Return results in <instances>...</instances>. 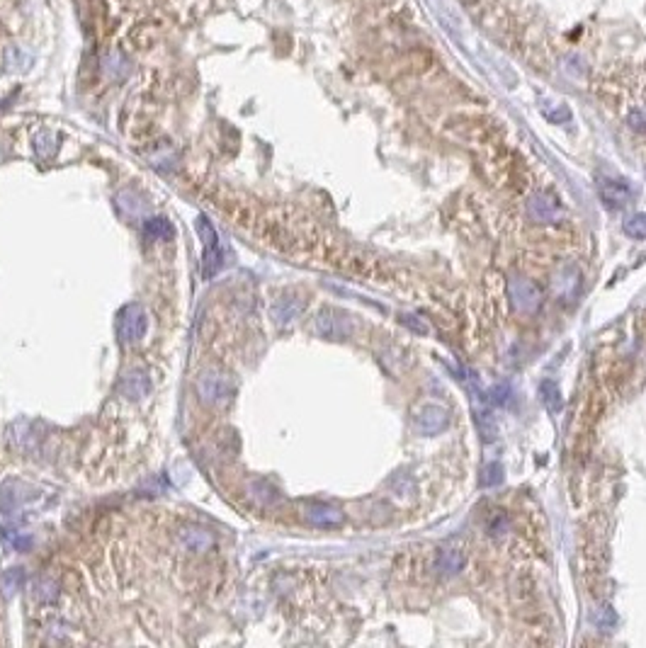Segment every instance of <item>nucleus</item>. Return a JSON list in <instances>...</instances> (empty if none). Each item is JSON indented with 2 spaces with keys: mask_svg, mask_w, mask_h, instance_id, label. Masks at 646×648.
I'll list each match as a JSON object with an SVG mask.
<instances>
[{
  "mask_svg": "<svg viewBox=\"0 0 646 648\" xmlns=\"http://www.w3.org/2000/svg\"><path fill=\"white\" fill-rule=\"evenodd\" d=\"M149 330V314L141 303H127L117 314V335L122 342L141 340Z\"/></svg>",
  "mask_w": 646,
  "mask_h": 648,
  "instance_id": "obj_1",
  "label": "nucleus"
},
{
  "mask_svg": "<svg viewBox=\"0 0 646 648\" xmlns=\"http://www.w3.org/2000/svg\"><path fill=\"white\" fill-rule=\"evenodd\" d=\"M197 391L202 396V401H207L212 406H224L231 399V384L224 377H219V374H204L197 384Z\"/></svg>",
  "mask_w": 646,
  "mask_h": 648,
  "instance_id": "obj_2",
  "label": "nucleus"
},
{
  "mask_svg": "<svg viewBox=\"0 0 646 648\" xmlns=\"http://www.w3.org/2000/svg\"><path fill=\"white\" fill-rule=\"evenodd\" d=\"M447 410L443 406H425L416 420V427L421 435H438L447 427Z\"/></svg>",
  "mask_w": 646,
  "mask_h": 648,
  "instance_id": "obj_3",
  "label": "nucleus"
},
{
  "mask_svg": "<svg viewBox=\"0 0 646 648\" xmlns=\"http://www.w3.org/2000/svg\"><path fill=\"white\" fill-rule=\"evenodd\" d=\"M600 197L605 199V204L612 209H620L630 202V187L625 185L622 180H603L600 182Z\"/></svg>",
  "mask_w": 646,
  "mask_h": 648,
  "instance_id": "obj_4",
  "label": "nucleus"
},
{
  "mask_svg": "<svg viewBox=\"0 0 646 648\" xmlns=\"http://www.w3.org/2000/svg\"><path fill=\"white\" fill-rule=\"evenodd\" d=\"M119 391L132 401H139L144 396H149L151 391V382L144 372H129L122 377V384H119Z\"/></svg>",
  "mask_w": 646,
  "mask_h": 648,
  "instance_id": "obj_5",
  "label": "nucleus"
},
{
  "mask_svg": "<svg viewBox=\"0 0 646 648\" xmlns=\"http://www.w3.org/2000/svg\"><path fill=\"white\" fill-rule=\"evenodd\" d=\"M306 517H309V522L316 527H336L343 522V512L338 510V508H333V505H323V503H316L311 505V508H306Z\"/></svg>",
  "mask_w": 646,
  "mask_h": 648,
  "instance_id": "obj_6",
  "label": "nucleus"
},
{
  "mask_svg": "<svg viewBox=\"0 0 646 648\" xmlns=\"http://www.w3.org/2000/svg\"><path fill=\"white\" fill-rule=\"evenodd\" d=\"M464 563H467V556L462 551H457V549H445L438 556V571L443 575H454L464 569Z\"/></svg>",
  "mask_w": 646,
  "mask_h": 648,
  "instance_id": "obj_7",
  "label": "nucleus"
},
{
  "mask_svg": "<svg viewBox=\"0 0 646 648\" xmlns=\"http://www.w3.org/2000/svg\"><path fill=\"white\" fill-rule=\"evenodd\" d=\"M144 234L146 238H153V240H171L173 236H175V229H173V223L168 221V219L153 216L144 223Z\"/></svg>",
  "mask_w": 646,
  "mask_h": 648,
  "instance_id": "obj_8",
  "label": "nucleus"
},
{
  "mask_svg": "<svg viewBox=\"0 0 646 648\" xmlns=\"http://www.w3.org/2000/svg\"><path fill=\"white\" fill-rule=\"evenodd\" d=\"M338 323H340V319H336L333 311H323V314L316 319V330H319L323 338H338V335L345 333V330L338 328Z\"/></svg>",
  "mask_w": 646,
  "mask_h": 648,
  "instance_id": "obj_9",
  "label": "nucleus"
},
{
  "mask_svg": "<svg viewBox=\"0 0 646 648\" xmlns=\"http://www.w3.org/2000/svg\"><path fill=\"white\" fill-rule=\"evenodd\" d=\"M530 214H532L537 221H549V219L554 216V202L545 195L532 197V202H530Z\"/></svg>",
  "mask_w": 646,
  "mask_h": 648,
  "instance_id": "obj_10",
  "label": "nucleus"
},
{
  "mask_svg": "<svg viewBox=\"0 0 646 648\" xmlns=\"http://www.w3.org/2000/svg\"><path fill=\"white\" fill-rule=\"evenodd\" d=\"M29 64H32V59H29L22 49L12 47L5 51V68L10 71V73H22V71L29 68Z\"/></svg>",
  "mask_w": 646,
  "mask_h": 648,
  "instance_id": "obj_11",
  "label": "nucleus"
},
{
  "mask_svg": "<svg viewBox=\"0 0 646 648\" xmlns=\"http://www.w3.org/2000/svg\"><path fill=\"white\" fill-rule=\"evenodd\" d=\"M182 542L192 549V551H204V549L212 547V537L202 529H185L182 532Z\"/></svg>",
  "mask_w": 646,
  "mask_h": 648,
  "instance_id": "obj_12",
  "label": "nucleus"
},
{
  "mask_svg": "<svg viewBox=\"0 0 646 648\" xmlns=\"http://www.w3.org/2000/svg\"><path fill=\"white\" fill-rule=\"evenodd\" d=\"M540 393H542V403H545V408L549 410V413H559L561 396H559V388H556V384L554 382H545L540 386Z\"/></svg>",
  "mask_w": 646,
  "mask_h": 648,
  "instance_id": "obj_13",
  "label": "nucleus"
},
{
  "mask_svg": "<svg viewBox=\"0 0 646 648\" xmlns=\"http://www.w3.org/2000/svg\"><path fill=\"white\" fill-rule=\"evenodd\" d=\"M625 234L630 236V238H646V214H634L632 219H627L625 221Z\"/></svg>",
  "mask_w": 646,
  "mask_h": 648,
  "instance_id": "obj_14",
  "label": "nucleus"
},
{
  "mask_svg": "<svg viewBox=\"0 0 646 648\" xmlns=\"http://www.w3.org/2000/svg\"><path fill=\"white\" fill-rule=\"evenodd\" d=\"M0 580H3V588H5V593L10 595V593H15V590L22 585V580H25V573H22L20 569H10Z\"/></svg>",
  "mask_w": 646,
  "mask_h": 648,
  "instance_id": "obj_15",
  "label": "nucleus"
},
{
  "mask_svg": "<svg viewBox=\"0 0 646 648\" xmlns=\"http://www.w3.org/2000/svg\"><path fill=\"white\" fill-rule=\"evenodd\" d=\"M501 478H503L501 466H498V464H493V466H488L486 473H484V484H486V486H496V484H501Z\"/></svg>",
  "mask_w": 646,
  "mask_h": 648,
  "instance_id": "obj_16",
  "label": "nucleus"
},
{
  "mask_svg": "<svg viewBox=\"0 0 646 648\" xmlns=\"http://www.w3.org/2000/svg\"><path fill=\"white\" fill-rule=\"evenodd\" d=\"M39 593H34V595L39 597V600H53L56 597V593H53V583H49V580H39Z\"/></svg>",
  "mask_w": 646,
  "mask_h": 648,
  "instance_id": "obj_17",
  "label": "nucleus"
},
{
  "mask_svg": "<svg viewBox=\"0 0 646 648\" xmlns=\"http://www.w3.org/2000/svg\"><path fill=\"white\" fill-rule=\"evenodd\" d=\"M406 325L408 328H416L418 333H425V325H421L418 321H411V316H406Z\"/></svg>",
  "mask_w": 646,
  "mask_h": 648,
  "instance_id": "obj_18",
  "label": "nucleus"
}]
</instances>
